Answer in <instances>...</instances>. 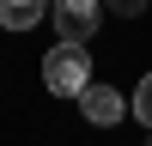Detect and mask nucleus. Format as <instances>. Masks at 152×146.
Listing matches in <instances>:
<instances>
[{
	"instance_id": "f257e3e1",
	"label": "nucleus",
	"mask_w": 152,
	"mask_h": 146,
	"mask_svg": "<svg viewBox=\"0 0 152 146\" xmlns=\"http://www.w3.org/2000/svg\"><path fill=\"white\" fill-rule=\"evenodd\" d=\"M43 85L49 97H79L85 85H91V55H85V43H55L43 55Z\"/></svg>"
},
{
	"instance_id": "f03ea898",
	"label": "nucleus",
	"mask_w": 152,
	"mask_h": 146,
	"mask_svg": "<svg viewBox=\"0 0 152 146\" xmlns=\"http://www.w3.org/2000/svg\"><path fill=\"white\" fill-rule=\"evenodd\" d=\"M104 24V0H55V36L61 43H91Z\"/></svg>"
},
{
	"instance_id": "7ed1b4c3",
	"label": "nucleus",
	"mask_w": 152,
	"mask_h": 146,
	"mask_svg": "<svg viewBox=\"0 0 152 146\" xmlns=\"http://www.w3.org/2000/svg\"><path fill=\"white\" fill-rule=\"evenodd\" d=\"M73 104H79V116L91 122V128H116L122 110H128V104H122V91H116V85H104V79H91L79 97H73Z\"/></svg>"
},
{
	"instance_id": "20e7f679",
	"label": "nucleus",
	"mask_w": 152,
	"mask_h": 146,
	"mask_svg": "<svg viewBox=\"0 0 152 146\" xmlns=\"http://www.w3.org/2000/svg\"><path fill=\"white\" fill-rule=\"evenodd\" d=\"M49 18V0H0V24L6 31H31Z\"/></svg>"
},
{
	"instance_id": "39448f33",
	"label": "nucleus",
	"mask_w": 152,
	"mask_h": 146,
	"mask_svg": "<svg viewBox=\"0 0 152 146\" xmlns=\"http://www.w3.org/2000/svg\"><path fill=\"white\" fill-rule=\"evenodd\" d=\"M134 116L146 122V134H152V73L140 79V91H134Z\"/></svg>"
},
{
	"instance_id": "423d86ee",
	"label": "nucleus",
	"mask_w": 152,
	"mask_h": 146,
	"mask_svg": "<svg viewBox=\"0 0 152 146\" xmlns=\"http://www.w3.org/2000/svg\"><path fill=\"white\" fill-rule=\"evenodd\" d=\"M152 0H104V12H116V18H140Z\"/></svg>"
},
{
	"instance_id": "0eeeda50",
	"label": "nucleus",
	"mask_w": 152,
	"mask_h": 146,
	"mask_svg": "<svg viewBox=\"0 0 152 146\" xmlns=\"http://www.w3.org/2000/svg\"><path fill=\"white\" fill-rule=\"evenodd\" d=\"M146 146H152V134H146Z\"/></svg>"
}]
</instances>
